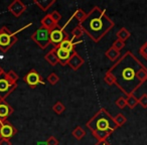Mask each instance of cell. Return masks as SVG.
<instances>
[{
    "instance_id": "cb8c5ba5",
    "label": "cell",
    "mask_w": 147,
    "mask_h": 145,
    "mask_svg": "<svg viewBox=\"0 0 147 145\" xmlns=\"http://www.w3.org/2000/svg\"><path fill=\"white\" fill-rule=\"evenodd\" d=\"M71 34H73L74 38H76V39L81 38V37H82L83 35L85 34L84 29L82 28V26H81V24L76 25V27H75V28L73 29V31H71Z\"/></svg>"
},
{
    "instance_id": "8fae6325",
    "label": "cell",
    "mask_w": 147,
    "mask_h": 145,
    "mask_svg": "<svg viewBox=\"0 0 147 145\" xmlns=\"http://www.w3.org/2000/svg\"><path fill=\"white\" fill-rule=\"evenodd\" d=\"M84 63H85V59H83L76 51H75L71 55V57H69V63H67V65H69L71 69H74V71H78Z\"/></svg>"
},
{
    "instance_id": "ba28073f",
    "label": "cell",
    "mask_w": 147,
    "mask_h": 145,
    "mask_svg": "<svg viewBox=\"0 0 147 145\" xmlns=\"http://www.w3.org/2000/svg\"><path fill=\"white\" fill-rule=\"evenodd\" d=\"M17 133V129L11 124L9 121H5L0 127V139H7L10 140Z\"/></svg>"
},
{
    "instance_id": "2e32d148",
    "label": "cell",
    "mask_w": 147,
    "mask_h": 145,
    "mask_svg": "<svg viewBox=\"0 0 147 145\" xmlns=\"http://www.w3.org/2000/svg\"><path fill=\"white\" fill-rule=\"evenodd\" d=\"M75 45H76V43H74V41L71 40V39L67 37V38H65L63 41H61V45H57V47H59V49H63V51H69V53H73L74 51H75Z\"/></svg>"
},
{
    "instance_id": "8d00e7d4",
    "label": "cell",
    "mask_w": 147,
    "mask_h": 145,
    "mask_svg": "<svg viewBox=\"0 0 147 145\" xmlns=\"http://www.w3.org/2000/svg\"><path fill=\"white\" fill-rule=\"evenodd\" d=\"M3 73H4V69H3L2 67H1V65H0V76H1V75L3 74Z\"/></svg>"
},
{
    "instance_id": "e575fe53",
    "label": "cell",
    "mask_w": 147,
    "mask_h": 145,
    "mask_svg": "<svg viewBox=\"0 0 147 145\" xmlns=\"http://www.w3.org/2000/svg\"><path fill=\"white\" fill-rule=\"evenodd\" d=\"M0 145H12V143L7 139H0Z\"/></svg>"
},
{
    "instance_id": "7c38bea8",
    "label": "cell",
    "mask_w": 147,
    "mask_h": 145,
    "mask_svg": "<svg viewBox=\"0 0 147 145\" xmlns=\"http://www.w3.org/2000/svg\"><path fill=\"white\" fill-rule=\"evenodd\" d=\"M13 113V108L5 101L0 102V122L3 123L7 121L8 117Z\"/></svg>"
},
{
    "instance_id": "5b68a950",
    "label": "cell",
    "mask_w": 147,
    "mask_h": 145,
    "mask_svg": "<svg viewBox=\"0 0 147 145\" xmlns=\"http://www.w3.org/2000/svg\"><path fill=\"white\" fill-rule=\"evenodd\" d=\"M49 35H51V31L41 26L37 30H35L30 37L41 49H45L51 45V36Z\"/></svg>"
},
{
    "instance_id": "d6a6232c",
    "label": "cell",
    "mask_w": 147,
    "mask_h": 145,
    "mask_svg": "<svg viewBox=\"0 0 147 145\" xmlns=\"http://www.w3.org/2000/svg\"><path fill=\"white\" fill-rule=\"evenodd\" d=\"M51 17H53V19L55 21V22L59 24V20L61 19V13L59 12V11H57V10H53V12L51 13Z\"/></svg>"
},
{
    "instance_id": "603a6c76",
    "label": "cell",
    "mask_w": 147,
    "mask_h": 145,
    "mask_svg": "<svg viewBox=\"0 0 147 145\" xmlns=\"http://www.w3.org/2000/svg\"><path fill=\"white\" fill-rule=\"evenodd\" d=\"M87 14H88V13L85 12V11L83 10L82 8H79V9H77V10L75 11V13H74L73 16L75 17V18H76L77 20L79 21V22L82 23L83 21L85 20V18L87 17Z\"/></svg>"
},
{
    "instance_id": "e0dca14e",
    "label": "cell",
    "mask_w": 147,
    "mask_h": 145,
    "mask_svg": "<svg viewBox=\"0 0 147 145\" xmlns=\"http://www.w3.org/2000/svg\"><path fill=\"white\" fill-rule=\"evenodd\" d=\"M45 59L51 65V67H55L59 63V59H57V53H55V49H53L49 51L47 55H45Z\"/></svg>"
},
{
    "instance_id": "f546056e",
    "label": "cell",
    "mask_w": 147,
    "mask_h": 145,
    "mask_svg": "<svg viewBox=\"0 0 147 145\" xmlns=\"http://www.w3.org/2000/svg\"><path fill=\"white\" fill-rule=\"evenodd\" d=\"M112 47H114L115 49H117V51H120L121 49L125 47V41H122V40H120V39H116V40L113 42Z\"/></svg>"
},
{
    "instance_id": "6da1fadb",
    "label": "cell",
    "mask_w": 147,
    "mask_h": 145,
    "mask_svg": "<svg viewBox=\"0 0 147 145\" xmlns=\"http://www.w3.org/2000/svg\"><path fill=\"white\" fill-rule=\"evenodd\" d=\"M144 67L137 57L128 51L109 69V73L114 77L117 88L129 96L142 86V83L138 80V73Z\"/></svg>"
},
{
    "instance_id": "83f0119b",
    "label": "cell",
    "mask_w": 147,
    "mask_h": 145,
    "mask_svg": "<svg viewBox=\"0 0 147 145\" xmlns=\"http://www.w3.org/2000/svg\"><path fill=\"white\" fill-rule=\"evenodd\" d=\"M115 105H116L119 109H124L125 107L127 106L126 98H124V97H119V98L115 101Z\"/></svg>"
},
{
    "instance_id": "74e56055",
    "label": "cell",
    "mask_w": 147,
    "mask_h": 145,
    "mask_svg": "<svg viewBox=\"0 0 147 145\" xmlns=\"http://www.w3.org/2000/svg\"><path fill=\"white\" fill-rule=\"evenodd\" d=\"M1 124H2V123H1V122H0V127H1Z\"/></svg>"
},
{
    "instance_id": "484cf974",
    "label": "cell",
    "mask_w": 147,
    "mask_h": 145,
    "mask_svg": "<svg viewBox=\"0 0 147 145\" xmlns=\"http://www.w3.org/2000/svg\"><path fill=\"white\" fill-rule=\"evenodd\" d=\"M65 110V106L61 102V101H57V102L53 106V111L57 115H61V113H63Z\"/></svg>"
},
{
    "instance_id": "ac0fdd59",
    "label": "cell",
    "mask_w": 147,
    "mask_h": 145,
    "mask_svg": "<svg viewBox=\"0 0 147 145\" xmlns=\"http://www.w3.org/2000/svg\"><path fill=\"white\" fill-rule=\"evenodd\" d=\"M105 55L110 59L111 61H117L121 57V53L119 51L115 49L113 47H111L110 49H108L105 53Z\"/></svg>"
},
{
    "instance_id": "4fadbf2b",
    "label": "cell",
    "mask_w": 147,
    "mask_h": 145,
    "mask_svg": "<svg viewBox=\"0 0 147 145\" xmlns=\"http://www.w3.org/2000/svg\"><path fill=\"white\" fill-rule=\"evenodd\" d=\"M40 23H41V26H42L43 28L47 29V30H49V31L59 27V25L53 19L51 13H49V14H47L45 16H43L40 20Z\"/></svg>"
},
{
    "instance_id": "d590c367",
    "label": "cell",
    "mask_w": 147,
    "mask_h": 145,
    "mask_svg": "<svg viewBox=\"0 0 147 145\" xmlns=\"http://www.w3.org/2000/svg\"><path fill=\"white\" fill-rule=\"evenodd\" d=\"M95 145H111V144L106 140V141H98Z\"/></svg>"
},
{
    "instance_id": "4dcf8cb0",
    "label": "cell",
    "mask_w": 147,
    "mask_h": 145,
    "mask_svg": "<svg viewBox=\"0 0 147 145\" xmlns=\"http://www.w3.org/2000/svg\"><path fill=\"white\" fill-rule=\"evenodd\" d=\"M104 81L107 83L108 85H110V86H112V85H115V80H114V77L112 76V75L109 73V71H107L106 74H105L104 76Z\"/></svg>"
},
{
    "instance_id": "1f68e13d",
    "label": "cell",
    "mask_w": 147,
    "mask_h": 145,
    "mask_svg": "<svg viewBox=\"0 0 147 145\" xmlns=\"http://www.w3.org/2000/svg\"><path fill=\"white\" fill-rule=\"evenodd\" d=\"M139 105H140L142 108L147 109V94L146 93L142 94V96L139 98Z\"/></svg>"
},
{
    "instance_id": "8992f818",
    "label": "cell",
    "mask_w": 147,
    "mask_h": 145,
    "mask_svg": "<svg viewBox=\"0 0 147 145\" xmlns=\"http://www.w3.org/2000/svg\"><path fill=\"white\" fill-rule=\"evenodd\" d=\"M17 85H11L6 79V73L0 76V102L5 101V99L16 89Z\"/></svg>"
},
{
    "instance_id": "44dd1931",
    "label": "cell",
    "mask_w": 147,
    "mask_h": 145,
    "mask_svg": "<svg viewBox=\"0 0 147 145\" xmlns=\"http://www.w3.org/2000/svg\"><path fill=\"white\" fill-rule=\"evenodd\" d=\"M71 135H73L77 140H81V139H83L85 136H86V131H85L81 126H77L76 128L73 130Z\"/></svg>"
},
{
    "instance_id": "ffe728a7",
    "label": "cell",
    "mask_w": 147,
    "mask_h": 145,
    "mask_svg": "<svg viewBox=\"0 0 147 145\" xmlns=\"http://www.w3.org/2000/svg\"><path fill=\"white\" fill-rule=\"evenodd\" d=\"M6 79L11 85H16L17 81H18V79H19V76L13 71V69H9L6 73Z\"/></svg>"
},
{
    "instance_id": "9c48e42d",
    "label": "cell",
    "mask_w": 147,
    "mask_h": 145,
    "mask_svg": "<svg viewBox=\"0 0 147 145\" xmlns=\"http://www.w3.org/2000/svg\"><path fill=\"white\" fill-rule=\"evenodd\" d=\"M49 36H51V43H53L55 47H57V45H61V41H63L65 38H67L69 35H67V33L63 30V28L57 27V28H55L51 31V35H49Z\"/></svg>"
},
{
    "instance_id": "52a82bcc",
    "label": "cell",
    "mask_w": 147,
    "mask_h": 145,
    "mask_svg": "<svg viewBox=\"0 0 147 145\" xmlns=\"http://www.w3.org/2000/svg\"><path fill=\"white\" fill-rule=\"evenodd\" d=\"M23 81L30 87L31 89H35L36 86L40 85H45V82H43V79L41 78V76L39 75V73L36 71V69H32L23 77Z\"/></svg>"
},
{
    "instance_id": "30bf717a",
    "label": "cell",
    "mask_w": 147,
    "mask_h": 145,
    "mask_svg": "<svg viewBox=\"0 0 147 145\" xmlns=\"http://www.w3.org/2000/svg\"><path fill=\"white\" fill-rule=\"evenodd\" d=\"M26 8H27V6L22 1H20V0H14V1H12V2L8 5V7H7L9 12L15 17L21 16V14H22L23 12H25Z\"/></svg>"
},
{
    "instance_id": "d4e9b609",
    "label": "cell",
    "mask_w": 147,
    "mask_h": 145,
    "mask_svg": "<svg viewBox=\"0 0 147 145\" xmlns=\"http://www.w3.org/2000/svg\"><path fill=\"white\" fill-rule=\"evenodd\" d=\"M113 118H114L115 124H116L118 127L123 126V125H124L125 123H126V121H127V118L122 114V113H119V114H117L116 116L113 117Z\"/></svg>"
},
{
    "instance_id": "277c9868",
    "label": "cell",
    "mask_w": 147,
    "mask_h": 145,
    "mask_svg": "<svg viewBox=\"0 0 147 145\" xmlns=\"http://www.w3.org/2000/svg\"><path fill=\"white\" fill-rule=\"evenodd\" d=\"M16 34L11 32L10 29L6 26H2L0 28V51L7 53L15 43L17 42Z\"/></svg>"
},
{
    "instance_id": "5bb4252c",
    "label": "cell",
    "mask_w": 147,
    "mask_h": 145,
    "mask_svg": "<svg viewBox=\"0 0 147 145\" xmlns=\"http://www.w3.org/2000/svg\"><path fill=\"white\" fill-rule=\"evenodd\" d=\"M55 53H57V59H59V63H61L63 67L67 65L71 53H69V51H63V49H59V47H55Z\"/></svg>"
},
{
    "instance_id": "4316f807",
    "label": "cell",
    "mask_w": 147,
    "mask_h": 145,
    "mask_svg": "<svg viewBox=\"0 0 147 145\" xmlns=\"http://www.w3.org/2000/svg\"><path fill=\"white\" fill-rule=\"evenodd\" d=\"M59 81V78L55 73H51L49 74V76L47 77V82L49 83L51 85H57Z\"/></svg>"
},
{
    "instance_id": "836d02e7",
    "label": "cell",
    "mask_w": 147,
    "mask_h": 145,
    "mask_svg": "<svg viewBox=\"0 0 147 145\" xmlns=\"http://www.w3.org/2000/svg\"><path fill=\"white\" fill-rule=\"evenodd\" d=\"M47 145H59V140H57L55 136H51V137H49V139L47 140Z\"/></svg>"
},
{
    "instance_id": "9a60e30c",
    "label": "cell",
    "mask_w": 147,
    "mask_h": 145,
    "mask_svg": "<svg viewBox=\"0 0 147 145\" xmlns=\"http://www.w3.org/2000/svg\"><path fill=\"white\" fill-rule=\"evenodd\" d=\"M33 3H34L40 10L47 11V9L51 8V5L55 3V0H34Z\"/></svg>"
},
{
    "instance_id": "f1b7e54d",
    "label": "cell",
    "mask_w": 147,
    "mask_h": 145,
    "mask_svg": "<svg viewBox=\"0 0 147 145\" xmlns=\"http://www.w3.org/2000/svg\"><path fill=\"white\" fill-rule=\"evenodd\" d=\"M138 53H139V55H140L141 57H142L143 59L147 61V41L141 45L140 49H139V51H138Z\"/></svg>"
},
{
    "instance_id": "d6986e66",
    "label": "cell",
    "mask_w": 147,
    "mask_h": 145,
    "mask_svg": "<svg viewBox=\"0 0 147 145\" xmlns=\"http://www.w3.org/2000/svg\"><path fill=\"white\" fill-rule=\"evenodd\" d=\"M130 35H131L130 31L127 28H125V27H122V28H121L120 30H118V32L116 33L117 39H120V40H122V41L127 40V39L130 37Z\"/></svg>"
},
{
    "instance_id": "7a4b0ae2",
    "label": "cell",
    "mask_w": 147,
    "mask_h": 145,
    "mask_svg": "<svg viewBox=\"0 0 147 145\" xmlns=\"http://www.w3.org/2000/svg\"><path fill=\"white\" fill-rule=\"evenodd\" d=\"M80 24L84 29L85 34L88 35L94 42H99L114 27L115 23L107 15L105 9L95 6Z\"/></svg>"
},
{
    "instance_id": "7402d4cb",
    "label": "cell",
    "mask_w": 147,
    "mask_h": 145,
    "mask_svg": "<svg viewBox=\"0 0 147 145\" xmlns=\"http://www.w3.org/2000/svg\"><path fill=\"white\" fill-rule=\"evenodd\" d=\"M126 103H127V106H128L129 108L134 109L135 107L139 104V99H137L134 94L129 95V96H127V98H126Z\"/></svg>"
},
{
    "instance_id": "3957f363",
    "label": "cell",
    "mask_w": 147,
    "mask_h": 145,
    "mask_svg": "<svg viewBox=\"0 0 147 145\" xmlns=\"http://www.w3.org/2000/svg\"><path fill=\"white\" fill-rule=\"evenodd\" d=\"M87 128L98 141H106L107 138L118 128L114 118L105 108H101L86 124Z\"/></svg>"
}]
</instances>
